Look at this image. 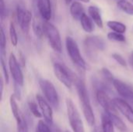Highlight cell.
Here are the masks:
<instances>
[{
	"label": "cell",
	"mask_w": 133,
	"mask_h": 132,
	"mask_svg": "<svg viewBox=\"0 0 133 132\" xmlns=\"http://www.w3.org/2000/svg\"><path fill=\"white\" fill-rule=\"evenodd\" d=\"M9 68L14 82L19 85L20 86H23L24 78L21 69V65H19L16 58L12 53L10 54V56L9 58Z\"/></svg>",
	"instance_id": "10"
},
{
	"label": "cell",
	"mask_w": 133,
	"mask_h": 132,
	"mask_svg": "<svg viewBox=\"0 0 133 132\" xmlns=\"http://www.w3.org/2000/svg\"><path fill=\"white\" fill-rule=\"evenodd\" d=\"M112 58L120 65H122V66H123V67H126L127 66V63H126V61H125V59L120 54H118V53H114L113 54H112Z\"/></svg>",
	"instance_id": "32"
},
{
	"label": "cell",
	"mask_w": 133,
	"mask_h": 132,
	"mask_svg": "<svg viewBox=\"0 0 133 132\" xmlns=\"http://www.w3.org/2000/svg\"><path fill=\"white\" fill-rule=\"evenodd\" d=\"M0 88H1V99H2V96H3V78L1 79V82H0Z\"/></svg>",
	"instance_id": "37"
},
{
	"label": "cell",
	"mask_w": 133,
	"mask_h": 132,
	"mask_svg": "<svg viewBox=\"0 0 133 132\" xmlns=\"http://www.w3.org/2000/svg\"><path fill=\"white\" fill-rule=\"evenodd\" d=\"M79 21L81 23V26L83 30L87 33H92L94 30V23L92 19L86 13L83 15Z\"/></svg>",
	"instance_id": "18"
},
{
	"label": "cell",
	"mask_w": 133,
	"mask_h": 132,
	"mask_svg": "<svg viewBox=\"0 0 133 132\" xmlns=\"http://www.w3.org/2000/svg\"><path fill=\"white\" fill-rule=\"evenodd\" d=\"M71 1H72V0H65V2L66 4H69V3L71 2Z\"/></svg>",
	"instance_id": "40"
},
{
	"label": "cell",
	"mask_w": 133,
	"mask_h": 132,
	"mask_svg": "<svg viewBox=\"0 0 133 132\" xmlns=\"http://www.w3.org/2000/svg\"><path fill=\"white\" fill-rule=\"evenodd\" d=\"M35 9L44 21H48L52 16V6L51 0H33Z\"/></svg>",
	"instance_id": "13"
},
{
	"label": "cell",
	"mask_w": 133,
	"mask_h": 132,
	"mask_svg": "<svg viewBox=\"0 0 133 132\" xmlns=\"http://www.w3.org/2000/svg\"><path fill=\"white\" fill-rule=\"evenodd\" d=\"M113 101L117 110H119L130 123L133 124V108L131 105L121 98H115Z\"/></svg>",
	"instance_id": "14"
},
{
	"label": "cell",
	"mask_w": 133,
	"mask_h": 132,
	"mask_svg": "<svg viewBox=\"0 0 133 132\" xmlns=\"http://www.w3.org/2000/svg\"><path fill=\"white\" fill-rule=\"evenodd\" d=\"M1 67H2V75H3V78L5 79V82L6 84L9 83V73H8V71H7V68H6V65L4 61V59L3 58H1Z\"/></svg>",
	"instance_id": "31"
},
{
	"label": "cell",
	"mask_w": 133,
	"mask_h": 132,
	"mask_svg": "<svg viewBox=\"0 0 133 132\" xmlns=\"http://www.w3.org/2000/svg\"><path fill=\"white\" fill-rule=\"evenodd\" d=\"M113 86L118 93L125 100L126 102H128L131 107L133 108V89L126 83L124 82L115 79L113 81Z\"/></svg>",
	"instance_id": "11"
},
{
	"label": "cell",
	"mask_w": 133,
	"mask_h": 132,
	"mask_svg": "<svg viewBox=\"0 0 133 132\" xmlns=\"http://www.w3.org/2000/svg\"><path fill=\"white\" fill-rule=\"evenodd\" d=\"M129 63L130 66L133 68V51L131 52V54L129 57Z\"/></svg>",
	"instance_id": "36"
},
{
	"label": "cell",
	"mask_w": 133,
	"mask_h": 132,
	"mask_svg": "<svg viewBox=\"0 0 133 132\" xmlns=\"http://www.w3.org/2000/svg\"><path fill=\"white\" fill-rule=\"evenodd\" d=\"M74 84L76 86V89L77 91L79 101L82 104V109H83L84 117L87 124L90 126H93L94 125V123H95V116L94 114L93 108L91 107L90 96H89L85 82L83 79L78 77L75 80Z\"/></svg>",
	"instance_id": "1"
},
{
	"label": "cell",
	"mask_w": 133,
	"mask_h": 132,
	"mask_svg": "<svg viewBox=\"0 0 133 132\" xmlns=\"http://www.w3.org/2000/svg\"><path fill=\"white\" fill-rule=\"evenodd\" d=\"M101 74H102L103 77L104 78V79L107 82H112L113 83V81L115 80L114 79V77H113V74L108 68H103L101 69Z\"/></svg>",
	"instance_id": "30"
},
{
	"label": "cell",
	"mask_w": 133,
	"mask_h": 132,
	"mask_svg": "<svg viewBox=\"0 0 133 132\" xmlns=\"http://www.w3.org/2000/svg\"><path fill=\"white\" fill-rule=\"evenodd\" d=\"M88 13L90 15V17L92 19L94 23L100 28H103L104 23L101 17V14L100 12V9L94 5H90L88 8Z\"/></svg>",
	"instance_id": "15"
},
{
	"label": "cell",
	"mask_w": 133,
	"mask_h": 132,
	"mask_svg": "<svg viewBox=\"0 0 133 132\" xmlns=\"http://www.w3.org/2000/svg\"><path fill=\"white\" fill-rule=\"evenodd\" d=\"M38 107H39L38 104H37L34 100H28V107H29V110H30V113L35 117L41 118L42 117V114L39 110Z\"/></svg>",
	"instance_id": "24"
},
{
	"label": "cell",
	"mask_w": 133,
	"mask_h": 132,
	"mask_svg": "<svg viewBox=\"0 0 133 132\" xmlns=\"http://www.w3.org/2000/svg\"><path fill=\"white\" fill-rule=\"evenodd\" d=\"M65 132H70V131H65Z\"/></svg>",
	"instance_id": "42"
},
{
	"label": "cell",
	"mask_w": 133,
	"mask_h": 132,
	"mask_svg": "<svg viewBox=\"0 0 133 132\" xmlns=\"http://www.w3.org/2000/svg\"><path fill=\"white\" fill-rule=\"evenodd\" d=\"M20 86L15 83L14 82V96L16 99L17 100H20L21 99V89H20Z\"/></svg>",
	"instance_id": "34"
},
{
	"label": "cell",
	"mask_w": 133,
	"mask_h": 132,
	"mask_svg": "<svg viewBox=\"0 0 133 132\" xmlns=\"http://www.w3.org/2000/svg\"><path fill=\"white\" fill-rule=\"evenodd\" d=\"M36 100L39 106L40 110L42 114V117L44 118L45 122L48 125H52L53 124V110L51 107L49 103L40 94L36 95Z\"/></svg>",
	"instance_id": "12"
},
{
	"label": "cell",
	"mask_w": 133,
	"mask_h": 132,
	"mask_svg": "<svg viewBox=\"0 0 133 132\" xmlns=\"http://www.w3.org/2000/svg\"><path fill=\"white\" fill-rule=\"evenodd\" d=\"M84 47L88 58L96 62L97 61V51H104L106 47L104 40L99 36H89L84 40Z\"/></svg>",
	"instance_id": "2"
},
{
	"label": "cell",
	"mask_w": 133,
	"mask_h": 132,
	"mask_svg": "<svg viewBox=\"0 0 133 132\" xmlns=\"http://www.w3.org/2000/svg\"><path fill=\"white\" fill-rule=\"evenodd\" d=\"M53 70L56 78L68 89L72 88V83L78 78V76L67 66L60 62L54 63Z\"/></svg>",
	"instance_id": "6"
},
{
	"label": "cell",
	"mask_w": 133,
	"mask_h": 132,
	"mask_svg": "<svg viewBox=\"0 0 133 132\" xmlns=\"http://www.w3.org/2000/svg\"><path fill=\"white\" fill-rule=\"evenodd\" d=\"M44 34L46 36L51 47L57 53H61L62 50V39L57 27L48 21L43 22Z\"/></svg>",
	"instance_id": "3"
},
{
	"label": "cell",
	"mask_w": 133,
	"mask_h": 132,
	"mask_svg": "<svg viewBox=\"0 0 133 132\" xmlns=\"http://www.w3.org/2000/svg\"><path fill=\"white\" fill-rule=\"evenodd\" d=\"M9 37H10V41L11 44H12V46L16 47L18 44V36H17V33L16 30V27L15 25L13 23V22H10L9 23Z\"/></svg>",
	"instance_id": "25"
},
{
	"label": "cell",
	"mask_w": 133,
	"mask_h": 132,
	"mask_svg": "<svg viewBox=\"0 0 133 132\" xmlns=\"http://www.w3.org/2000/svg\"><path fill=\"white\" fill-rule=\"evenodd\" d=\"M17 132H28V125L26 122V119L23 114L21 120L16 123Z\"/></svg>",
	"instance_id": "27"
},
{
	"label": "cell",
	"mask_w": 133,
	"mask_h": 132,
	"mask_svg": "<svg viewBox=\"0 0 133 132\" xmlns=\"http://www.w3.org/2000/svg\"><path fill=\"white\" fill-rule=\"evenodd\" d=\"M65 104L69 124L73 132H85L84 125L80 114L73 101L71 99L67 98L65 100Z\"/></svg>",
	"instance_id": "5"
},
{
	"label": "cell",
	"mask_w": 133,
	"mask_h": 132,
	"mask_svg": "<svg viewBox=\"0 0 133 132\" xmlns=\"http://www.w3.org/2000/svg\"><path fill=\"white\" fill-rule=\"evenodd\" d=\"M80 2H85V3H88L90 2V0H79Z\"/></svg>",
	"instance_id": "39"
},
{
	"label": "cell",
	"mask_w": 133,
	"mask_h": 132,
	"mask_svg": "<svg viewBox=\"0 0 133 132\" xmlns=\"http://www.w3.org/2000/svg\"><path fill=\"white\" fill-rule=\"evenodd\" d=\"M114 124L107 113H103L101 115V128L104 132H115Z\"/></svg>",
	"instance_id": "17"
},
{
	"label": "cell",
	"mask_w": 133,
	"mask_h": 132,
	"mask_svg": "<svg viewBox=\"0 0 133 132\" xmlns=\"http://www.w3.org/2000/svg\"><path fill=\"white\" fill-rule=\"evenodd\" d=\"M108 38L111 40L117 41V42H125V37L122 33H116V32H110L108 33Z\"/></svg>",
	"instance_id": "26"
},
{
	"label": "cell",
	"mask_w": 133,
	"mask_h": 132,
	"mask_svg": "<svg viewBox=\"0 0 133 132\" xmlns=\"http://www.w3.org/2000/svg\"><path fill=\"white\" fill-rule=\"evenodd\" d=\"M108 26L114 32L119 33H124L126 31V26L118 21H115V20H111L107 23Z\"/></svg>",
	"instance_id": "22"
},
{
	"label": "cell",
	"mask_w": 133,
	"mask_h": 132,
	"mask_svg": "<svg viewBox=\"0 0 133 132\" xmlns=\"http://www.w3.org/2000/svg\"><path fill=\"white\" fill-rule=\"evenodd\" d=\"M70 13L73 19L76 20H80L84 12L83 5L79 2H73L70 5Z\"/></svg>",
	"instance_id": "16"
},
{
	"label": "cell",
	"mask_w": 133,
	"mask_h": 132,
	"mask_svg": "<svg viewBox=\"0 0 133 132\" xmlns=\"http://www.w3.org/2000/svg\"><path fill=\"white\" fill-rule=\"evenodd\" d=\"M118 7L124 12L129 15H133V5L127 0L118 2Z\"/></svg>",
	"instance_id": "23"
},
{
	"label": "cell",
	"mask_w": 133,
	"mask_h": 132,
	"mask_svg": "<svg viewBox=\"0 0 133 132\" xmlns=\"http://www.w3.org/2000/svg\"><path fill=\"white\" fill-rule=\"evenodd\" d=\"M96 97L98 103L104 110V112L107 114H116L117 108L114 103L113 100L110 98L108 94L103 89H99L97 91Z\"/></svg>",
	"instance_id": "9"
},
{
	"label": "cell",
	"mask_w": 133,
	"mask_h": 132,
	"mask_svg": "<svg viewBox=\"0 0 133 132\" xmlns=\"http://www.w3.org/2000/svg\"><path fill=\"white\" fill-rule=\"evenodd\" d=\"M118 2H121V1H125V0H117Z\"/></svg>",
	"instance_id": "41"
},
{
	"label": "cell",
	"mask_w": 133,
	"mask_h": 132,
	"mask_svg": "<svg viewBox=\"0 0 133 132\" xmlns=\"http://www.w3.org/2000/svg\"><path fill=\"white\" fill-rule=\"evenodd\" d=\"M19 65H21V66H23V67H24L25 66V65H24V63H25V58H24V56H23V54L21 53V52H19Z\"/></svg>",
	"instance_id": "35"
},
{
	"label": "cell",
	"mask_w": 133,
	"mask_h": 132,
	"mask_svg": "<svg viewBox=\"0 0 133 132\" xmlns=\"http://www.w3.org/2000/svg\"><path fill=\"white\" fill-rule=\"evenodd\" d=\"M32 27L33 30L35 33V35L38 38H42L44 35V27H43V22H41L39 19V17L37 16H35L33 23H32Z\"/></svg>",
	"instance_id": "20"
},
{
	"label": "cell",
	"mask_w": 133,
	"mask_h": 132,
	"mask_svg": "<svg viewBox=\"0 0 133 132\" xmlns=\"http://www.w3.org/2000/svg\"><path fill=\"white\" fill-rule=\"evenodd\" d=\"M65 47L68 55L72 63H74L78 68L86 70L87 68V63L80 54V51L76 41L71 37H66L65 38Z\"/></svg>",
	"instance_id": "4"
},
{
	"label": "cell",
	"mask_w": 133,
	"mask_h": 132,
	"mask_svg": "<svg viewBox=\"0 0 133 132\" xmlns=\"http://www.w3.org/2000/svg\"><path fill=\"white\" fill-rule=\"evenodd\" d=\"M39 84L45 100L52 107L58 109L59 107V96L54 84L48 79H41Z\"/></svg>",
	"instance_id": "7"
},
{
	"label": "cell",
	"mask_w": 133,
	"mask_h": 132,
	"mask_svg": "<svg viewBox=\"0 0 133 132\" xmlns=\"http://www.w3.org/2000/svg\"><path fill=\"white\" fill-rule=\"evenodd\" d=\"M109 115V117H111L114 126L119 130L120 131H127V127L125 125V124L124 123V121L116 114H108Z\"/></svg>",
	"instance_id": "21"
},
{
	"label": "cell",
	"mask_w": 133,
	"mask_h": 132,
	"mask_svg": "<svg viewBox=\"0 0 133 132\" xmlns=\"http://www.w3.org/2000/svg\"><path fill=\"white\" fill-rule=\"evenodd\" d=\"M16 19L20 26V29L25 34H28L30 31V23L32 19V12L24 6V5L19 3L16 5Z\"/></svg>",
	"instance_id": "8"
},
{
	"label": "cell",
	"mask_w": 133,
	"mask_h": 132,
	"mask_svg": "<svg viewBox=\"0 0 133 132\" xmlns=\"http://www.w3.org/2000/svg\"><path fill=\"white\" fill-rule=\"evenodd\" d=\"M5 47H6V37L4 32L3 28H1V43H0V51L2 58H4L5 54Z\"/></svg>",
	"instance_id": "28"
},
{
	"label": "cell",
	"mask_w": 133,
	"mask_h": 132,
	"mask_svg": "<svg viewBox=\"0 0 133 132\" xmlns=\"http://www.w3.org/2000/svg\"><path fill=\"white\" fill-rule=\"evenodd\" d=\"M5 16H6L5 2V0H0V18H1V22H2L4 20Z\"/></svg>",
	"instance_id": "33"
},
{
	"label": "cell",
	"mask_w": 133,
	"mask_h": 132,
	"mask_svg": "<svg viewBox=\"0 0 133 132\" xmlns=\"http://www.w3.org/2000/svg\"><path fill=\"white\" fill-rule=\"evenodd\" d=\"M132 2H133V0H132Z\"/></svg>",
	"instance_id": "43"
},
{
	"label": "cell",
	"mask_w": 133,
	"mask_h": 132,
	"mask_svg": "<svg viewBox=\"0 0 133 132\" xmlns=\"http://www.w3.org/2000/svg\"><path fill=\"white\" fill-rule=\"evenodd\" d=\"M36 132H52L50 127L44 121L40 120L36 127Z\"/></svg>",
	"instance_id": "29"
},
{
	"label": "cell",
	"mask_w": 133,
	"mask_h": 132,
	"mask_svg": "<svg viewBox=\"0 0 133 132\" xmlns=\"http://www.w3.org/2000/svg\"><path fill=\"white\" fill-rule=\"evenodd\" d=\"M95 132H104V131L102 130V128H97L95 130Z\"/></svg>",
	"instance_id": "38"
},
{
	"label": "cell",
	"mask_w": 133,
	"mask_h": 132,
	"mask_svg": "<svg viewBox=\"0 0 133 132\" xmlns=\"http://www.w3.org/2000/svg\"><path fill=\"white\" fill-rule=\"evenodd\" d=\"M9 104H10L12 114L13 117H15L16 123H17L21 120V118L23 117V114L21 113V111L18 107V104L16 101V98H15L14 95H11L10 99H9Z\"/></svg>",
	"instance_id": "19"
}]
</instances>
